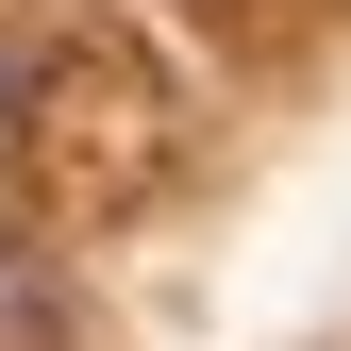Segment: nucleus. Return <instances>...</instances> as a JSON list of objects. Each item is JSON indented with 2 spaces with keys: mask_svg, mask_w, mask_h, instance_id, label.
I'll list each match as a JSON object with an SVG mask.
<instances>
[{
  "mask_svg": "<svg viewBox=\"0 0 351 351\" xmlns=\"http://www.w3.org/2000/svg\"><path fill=\"white\" fill-rule=\"evenodd\" d=\"M17 101H34V51H17V34H0V134H17Z\"/></svg>",
  "mask_w": 351,
  "mask_h": 351,
  "instance_id": "obj_1",
  "label": "nucleus"
}]
</instances>
